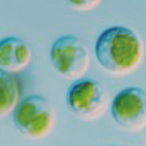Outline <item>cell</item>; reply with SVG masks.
<instances>
[{
	"mask_svg": "<svg viewBox=\"0 0 146 146\" xmlns=\"http://www.w3.org/2000/svg\"><path fill=\"white\" fill-rule=\"evenodd\" d=\"M95 55L107 72L127 75L135 71L143 59V42L131 29L115 26L100 34L95 44Z\"/></svg>",
	"mask_w": 146,
	"mask_h": 146,
	"instance_id": "6da1fadb",
	"label": "cell"
},
{
	"mask_svg": "<svg viewBox=\"0 0 146 146\" xmlns=\"http://www.w3.org/2000/svg\"><path fill=\"white\" fill-rule=\"evenodd\" d=\"M13 121L19 132L30 139H41L54 128L56 113L47 97L29 95L19 101L13 110Z\"/></svg>",
	"mask_w": 146,
	"mask_h": 146,
	"instance_id": "7a4b0ae2",
	"label": "cell"
},
{
	"mask_svg": "<svg viewBox=\"0 0 146 146\" xmlns=\"http://www.w3.org/2000/svg\"><path fill=\"white\" fill-rule=\"evenodd\" d=\"M66 104L75 115L85 121H94L106 111L109 96L105 87L92 78H80L70 85Z\"/></svg>",
	"mask_w": 146,
	"mask_h": 146,
	"instance_id": "3957f363",
	"label": "cell"
},
{
	"mask_svg": "<svg viewBox=\"0 0 146 146\" xmlns=\"http://www.w3.org/2000/svg\"><path fill=\"white\" fill-rule=\"evenodd\" d=\"M50 57L55 70L69 80L82 78L88 71L91 62L86 45L72 35L61 36L53 42Z\"/></svg>",
	"mask_w": 146,
	"mask_h": 146,
	"instance_id": "277c9868",
	"label": "cell"
},
{
	"mask_svg": "<svg viewBox=\"0 0 146 146\" xmlns=\"http://www.w3.org/2000/svg\"><path fill=\"white\" fill-rule=\"evenodd\" d=\"M111 113L124 129L135 131L146 126V90L128 87L120 91L112 102Z\"/></svg>",
	"mask_w": 146,
	"mask_h": 146,
	"instance_id": "5b68a950",
	"label": "cell"
},
{
	"mask_svg": "<svg viewBox=\"0 0 146 146\" xmlns=\"http://www.w3.org/2000/svg\"><path fill=\"white\" fill-rule=\"evenodd\" d=\"M32 52L25 40L7 36L0 40V68L9 72L26 69L32 61Z\"/></svg>",
	"mask_w": 146,
	"mask_h": 146,
	"instance_id": "8992f818",
	"label": "cell"
},
{
	"mask_svg": "<svg viewBox=\"0 0 146 146\" xmlns=\"http://www.w3.org/2000/svg\"><path fill=\"white\" fill-rule=\"evenodd\" d=\"M20 98V88L15 77L0 68V117L13 110Z\"/></svg>",
	"mask_w": 146,
	"mask_h": 146,
	"instance_id": "52a82bcc",
	"label": "cell"
},
{
	"mask_svg": "<svg viewBox=\"0 0 146 146\" xmlns=\"http://www.w3.org/2000/svg\"><path fill=\"white\" fill-rule=\"evenodd\" d=\"M72 8L80 11H89L96 8L102 0H65Z\"/></svg>",
	"mask_w": 146,
	"mask_h": 146,
	"instance_id": "ba28073f",
	"label": "cell"
}]
</instances>
